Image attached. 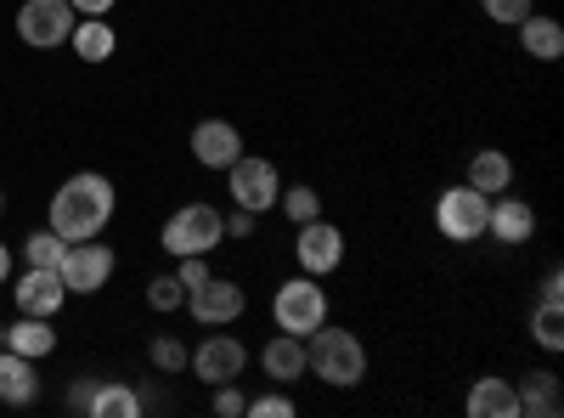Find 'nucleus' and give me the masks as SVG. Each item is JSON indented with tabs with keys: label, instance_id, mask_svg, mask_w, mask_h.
<instances>
[{
	"label": "nucleus",
	"instance_id": "9d476101",
	"mask_svg": "<svg viewBox=\"0 0 564 418\" xmlns=\"http://www.w3.org/2000/svg\"><path fill=\"white\" fill-rule=\"evenodd\" d=\"M249 306V294L231 283V277H204L198 289H186V311H193L204 329H226V322H238Z\"/></svg>",
	"mask_w": 564,
	"mask_h": 418
},
{
	"label": "nucleus",
	"instance_id": "7c9ffc66",
	"mask_svg": "<svg viewBox=\"0 0 564 418\" xmlns=\"http://www.w3.org/2000/svg\"><path fill=\"white\" fill-rule=\"evenodd\" d=\"M209 390H215V412H220V418H243V412H249V396L238 390V379L209 385Z\"/></svg>",
	"mask_w": 564,
	"mask_h": 418
},
{
	"label": "nucleus",
	"instance_id": "20e7f679",
	"mask_svg": "<svg viewBox=\"0 0 564 418\" xmlns=\"http://www.w3.org/2000/svg\"><path fill=\"white\" fill-rule=\"evenodd\" d=\"M271 322L282 334H316L322 322H327V289H322V277H289V283L276 289V300H271Z\"/></svg>",
	"mask_w": 564,
	"mask_h": 418
},
{
	"label": "nucleus",
	"instance_id": "58836bf2",
	"mask_svg": "<svg viewBox=\"0 0 564 418\" xmlns=\"http://www.w3.org/2000/svg\"><path fill=\"white\" fill-rule=\"evenodd\" d=\"M0 210H7V193H0Z\"/></svg>",
	"mask_w": 564,
	"mask_h": 418
},
{
	"label": "nucleus",
	"instance_id": "7ed1b4c3",
	"mask_svg": "<svg viewBox=\"0 0 564 418\" xmlns=\"http://www.w3.org/2000/svg\"><path fill=\"white\" fill-rule=\"evenodd\" d=\"M159 244L181 260V255H215L220 244H226V226H220V210L215 204H204V199H193V204H181L170 221H164V232H159Z\"/></svg>",
	"mask_w": 564,
	"mask_h": 418
},
{
	"label": "nucleus",
	"instance_id": "f257e3e1",
	"mask_svg": "<svg viewBox=\"0 0 564 418\" xmlns=\"http://www.w3.org/2000/svg\"><path fill=\"white\" fill-rule=\"evenodd\" d=\"M119 199H113V181L97 175V170H79L68 175L63 187L52 193V215H45V226L57 232V238L79 244V238H102V226L113 221Z\"/></svg>",
	"mask_w": 564,
	"mask_h": 418
},
{
	"label": "nucleus",
	"instance_id": "ddd939ff",
	"mask_svg": "<svg viewBox=\"0 0 564 418\" xmlns=\"http://www.w3.org/2000/svg\"><path fill=\"white\" fill-rule=\"evenodd\" d=\"M238 153H243V136H238V125H231V119H204V125H193V159H198L204 170L238 164Z\"/></svg>",
	"mask_w": 564,
	"mask_h": 418
},
{
	"label": "nucleus",
	"instance_id": "9b49d317",
	"mask_svg": "<svg viewBox=\"0 0 564 418\" xmlns=\"http://www.w3.org/2000/svg\"><path fill=\"white\" fill-rule=\"evenodd\" d=\"M186 367H193L204 385H226V379H243L249 351H243V340H231V334H209L193 356H186Z\"/></svg>",
	"mask_w": 564,
	"mask_h": 418
},
{
	"label": "nucleus",
	"instance_id": "c756f323",
	"mask_svg": "<svg viewBox=\"0 0 564 418\" xmlns=\"http://www.w3.org/2000/svg\"><path fill=\"white\" fill-rule=\"evenodd\" d=\"M148 306L153 311H175V306H186V289L175 283V277H153V283H148Z\"/></svg>",
	"mask_w": 564,
	"mask_h": 418
},
{
	"label": "nucleus",
	"instance_id": "f704fd0d",
	"mask_svg": "<svg viewBox=\"0 0 564 418\" xmlns=\"http://www.w3.org/2000/svg\"><path fill=\"white\" fill-rule=\"evenodd\" d=\"M68 7H74L79 18H108V12H113V0H68Z\"/></svg>",
	"mask_w": 564,
	"mask_h": 418
},
{
	"label": "nucleus",
	"instance_id": "f8f14e48",
	"mask_svg": "<svg viewBox=\"0 0 564 418\" xmlns=\"http://www.w3.org/2000/svg\"><path fill=\"white\" fill-rule=\"evenodd\" d=\"M12 300H18V311H23V317H57V311H63V300H68V289H63V277H57L52 266H29V271L18 277Z\"/></svg>",
	"mask_w": 564,
	"mask_h": 418
},
{
	"label": "nucleus",
	"instance_id": "cd10ccee",
	"mask_svg": "<svg viewBox=\"0 0 564 418\" xmlns=\"http://www.w3.org/2000/svg\"><path fill=\"white\" fill-rule=\"evenodd\" d=\"M480 12H486L491 23H508V29H513V23H525L536 7H531V0H480Z\"/></svg>",
	"mask_w": 564,
	"mask_h": 418
},
{
	"label": "nucleus",
	"instance_id": "a211bd4d",
	"mask_svg": "<svg viewBox=\"0 0 564 418\" xmlns=\"http://www.w3.org/2000/svg\"><path fill=\"white\" fill-rule=\"evenodd\" d=\"M468 187L475 193H486V199H497V193H508L513 187V159L502 153V148H480L475 159H468Z\"/></svg>",
	"mask_w": 564,
	"mask_h": 418
},
{
	"label": "nucleus",
	"instance_id": "c85d7f7f",
	"mask_svg": "<svg viewBox=\"0 0 564 418\" xmlns=\"http://www.w3.org/2000/svg\"><path fill=\"white\" fill-rule=\"evenodd\" d=\"M249 418H294V396L289 390H265L249 401Z\"/></svg>",
	"mask_w": 564,
	"mask_h": 418
},
{
	"label": "nucleus",
	"instance_id": "2eb2a0df",
	"mask_svg": "<svg viewBox=\"0 0 564 418\" xmlns=\"http://www.w3.org/2000/svg\"><path fill=\"white\" fill-rule=\"evenodd\" d=\"M260 367H265V379H276V385H300L305 379V340L276 329L265 340V351H260Z\"/></svg>",
	"mask_w": 564,
	"mask_h": 418
},
{
	"label": "nucleus",
	"instance_id": "f3484780",
	"mask_svg": "<svg viewBox=\"0 0 564 418\" xmlns=\"http://www.w3.org/2000/svg\"><path fill=\"white\" fill-rule=\"evenodd\" d=\"M463 407H468V418H520V396H513V385L497 379V374L468 385V401Z\"/></svg>",
	"mask_w": 564,
	"mask_h": 418
},
{
	"label": "nucleus",
	"instance_id": "b1692460",
	"mask_svg": "<svg viewBox=\"0 0 564 418\" xmlns=\"http://www.w3.org/2000/svg\"><path fill=\"white\" fill-rule=\"evenodd\" d=\"M531 340L542 351H564V300H536L531 311Z\"/></svg>",
	"mask_w": 564,
	"mask_h": 418
},
{
	"label": "nucleus",
	"instance_id": "4c0bfd02",
	"mask_svg": "<svg viewBox=\"0 0 564 418\" xmlns=\"http://www.w3.org/2000/svg\"><path fill=\"white\" fill-rule=\"evenodd\" d=\"M0 351H7V322H0Z\"/></svg>",
	"mask_w": 564,
	"mask_h": 418
},
{
	"label": "nucleus",
	"instance_id": "72a5a7b5",
	"mask_svg": "<svg viewBox=\"0 0 564 418\" xmlns=\"http://www.w3.org/2000/svg\"><path fill=\"white\" fill-rule=\"evenodd\" d=\"M542 300H564V271H558V266L542 271Z\"/></svg>",
	"mask_w": 564,
	"mask_h": 418
},
{
	"label": "nucleus",
	"instance_id": "4468645a",
	"mask_svg": "<svg viewBox=\"0 0 564 418\" xmlns=\"http://www.w3.org/2000/svg\"><path fill=\"white\" fill-rule=\"evenodd\" d=\"M486 232L497 244H508V249H520V244H531L536 238V210L525 204V199H491V215H486Z\"/></svg>",
	"mask_w": 564,
	"mask_h": 418
},
{
	"label": "nucleus",
	"instance_id": "473e14b6",
	"mask_svg": "<svg viewBox=\"0 0 564 418\" xmlns=\"http://www.w3.org/2000/svg\"><path fill=\"white\" fill-rule=\"evenodd\" d=\"M220 226H226V238H254V210H220Z\"/></svg>",
	"mask_w": 564,
	"mask_h": 418
},
{
	"label": "nucleus",
	"instance_id": "5701e85b",
	"mask_svg": "<svg viewBox=\"0 0 564 418\" xmlns=\"http://www.w3.org/2000/svg\"><path fill=\"white\" fill-rule=\"evenodd\" d=\"M85 412H90V418H135V412H141V396H135L124 379H97V385H90Z\"/></svg>",
	"mask_w": 564,
	"mask_h": 418
},
{
	"label": "nucleus",
	"instance_id": "4be33fe9",
	"mask_svg": "<svg viewBox=\"0 0 564 418\" xmlns=\"http://www.w3.org/2000/svg\"><path fill=\"white\" fill-rule=\"evenodd\" d=\"M7 351L18 356H52L57 351V329H52V317H18L12 329H7Z\"/></svg>",
	"mask_w": 564,
	"mask_h": 418
},
{
	"label": "nucleus",
	"instance_id": "1a4fd4ad",
	"mask_svg": "<svg viewBox=\"0 0 564 418\" xmlns=\"http://www.w3.org/2000/svg\"><path fill=\"white\" fill-rule=\"evenodd\" d=\"M294 260H300V271L305 277H327V271H339V260H345V232L334 226V221H305L300 226V238H294Z\"/></svg>",
	"mask_w": 564,
	"mask_h": 418
},
{
	"label": "nucleus",
	"instance_id": "6ab92c4d",
	"mask_svg": "<svg viewBox=\"0 0 564 418\" xmlns=\"http://www.w3.org/2000/svg\"><path fill=\"white\" fill-rule=\"evenodd\" d=\"M34 396H40V379H34V356L0 351V401H7V407H29Z\"/></svg>",
	"mask_w": 564,
	"mask_h": 418
},
{
	"label": "nucleus",
	"instance_id": "2f4dec72",
	"mask_svg": "<svg viewBox=\"0 0 564 418\" xmlns=\"http://www.w3.org/2000/svg\"><path fill=\"white\" fill-rule=\"evenodd\" d=\"M204 277H215V271H209V255H181V266H175V283H181V289H198Z\"/></svg>",
	"mask_w": 564,
	"mask_h": 418
},
{
	"label": "nucleus",
	"instance_id": "423d86ee",
	"mask_svg": "<svg viewBox=\"0 0 564 418\" xmlns=\"http://www.w3.org/2000/svg\"><path fill=\"white\" fill-rule=\"evenodd\" d=\"M226 193H231V204H238V210L265 215V210H276L282 175H276L271 159H260V153H238V164H226Z\"/></svg>",
	"mask_w": 564,
	"mask_h": 418
},
{
	"label": "nucleus",
	"instance_id": "a878e982",
	"mask_svg": "<svg viewBox=\"0 0 564 418\" xmlns=\"http://www.w3.org/2000/svg\"><path fill=\"white\" fill-rule=\"evenodd\" d=\"M63 249H68V238H57L52 226H40V232H29V238H23V260H29V266H52V271H57Z\"/></svg>",
	"mask_w": 564,
	"mask_h": 418
},
{
	"label": "nucleus",
	"instance_id": "412c9836",
	"mask_svg": "<svg viewBox=\"0 0 564 418\" xmlns=\"http://www.w3.org/2000/svg\"><path fill=\"white\" fill-rule=\"evenodd\" d=\"M68 45H74V57H79V63H108V57H113V45H119V34H113L108 18H79L74 34H68Z\"/></svg>",
	"mask_w": 564,
	"mask_h": 418
},
{
	"label": "nucleus",
	"instance_id": "c9c22d12",
	"mask_svg": "<svg viewBox=\"0 0 564 418\" xmlns=\"http://www.w3.org/2000/svg\"><path fill=\"white\" fill-rule=\"evenodd\" d=\"M90 385H97V379H79V385L68 390V407H79V412H85V401H90Z\"/></svg>",
	"mask_w": 564,
	"mask_h": 418
},
{
	"label": "nucleus",
	"instance_id": "e433bc0d",
	"mask_svg": "<svg viewBox=\"0 0 564 418\" xmlns=\"http://www.w3.org/2000/svg\"><path fill=\"white\" fill-rule=\"evenodd\" d=\"M7 277H12V249L0 244V283H7Z\"/></svg>",
	"mask_w": 564,
	"mask_h": 418
},
{
	"label": "nucleus",
	"instance_id": "393cba45",
	"mask_svg": "<svg viewBox=\"0 0 564 418\" xmlns=\"http://www.w3.org/2000/svg\"><path fill=\"white\" fill-rule=\"evenodd\" d=\"M276 210L289 215L294 226H305V221H316V215H322V193L300 181V187H282V193H276Z\"/></svg>",
	"mask_w": 564,
	"mask_h": 418
},
{
	"label": "nucleus",
	"instance_id": "0eeeda50",
	"mask_svg": "<svg viewBox=\"0 0 564 418\" xmlns=\"http://www.w3.org/2000/svg\"><path fill=\"white\" fill-rule=\"evenodd\" d=\"M79 12L68 0H23L18 7V40L34 45V52H52V45H68Z\"/></svg>",
	"mask_w": 564,
	"mask_h": 418
},
{
	"label": "nucleus",
	"instance_id": "f03ea898",
	"mask_svg": "<svg viewBox=\"0 0 564 418\" xmlns=\"http://www.w3.org/2000/svg\"><path fill=\"white\" fill-rule=\"evenodd\" d=\"M305 374L322 379V385H334V390H356L367 379V345L350 329L322 322L316 334H305Z\"/></svg>",
	"mask_w": 564,
	"mask_h": 418
},
{
	"label": "nucleus",
	"instance_id": "aec40b11",
	"mask_svg": "<svg viewBox=\"0 0 564 418\" xmlns=\"http://www.w3.org/2000/svg\"><path fill=\"white\" fill-rule=\"evenodd\" d=\"M513 29H520L525 57H536V63H558V57H564V29H558V18L531 12L525 23H513Z\"/></svg>",
	"mask_w": 564,
	"mask_h": 418
},
{
	"label": "nucleus",
	"instance_id": "bb28decb",
	"mask_svg": "<svg viewBox=\"0 0 564 418\" xmlns=\"http://www.w3.org/2000/svg\"><path fill=\"white\" fill-rule=\"evenodd\" d=\"M186 356H193V351H186L181 340H170V334H159V340L148 345V362L159 367V374H181V367H186Z\"/></svg>",
	"mask_w": 564,
	"mask_h": 418
},
{
	"label": "nucleus",
	"instance_id": "39448f33",
	"mask_svg": "<svg viewBox=\"0 0 564 418\" xmlns=\"http://www.w3.org/2000/svg\"><path fill=\"white\" fill-rule=\"evenodd\" d=\"M486 215H491V199L475 193L468 181H457V187H446V193L435 199V226H441L446 244H475V238H486Z\"/></svg>",
	"mask_w": 564,
	"mask_h": 418
},
{
	"label": "nucleus",
	"instance_id": "dca6fc26",
	"mask_svg": "<svg viewBox=\"0 0 564 418\" xmlns=\"http://www.w3.org/2000/svg\"><path fill=\"white\" fill-rule=\"evenodd\" d=\"M513 396H520V418H558L564 412V385L547 367L525 374V385H513Z\"/></svg>",
	"mask_w": 564,
	"mask_h": 418
},
{
	"label": "nucleus",
	"instance_id": "6e6552de",
	"mask_svg": "<svg viewBox=\"0 0 564 418\" xmlns=\"http://www.w3.org/2000/svg\"><path fill=\"white\" fill-rule=\"evenodd\" d=\"M57 277H63V289H68V294H102V289H108V277H113V249L97 244V238H79V244L63 249Z\"/></svg>",
	"mask_w": 564,
	"mask_h": 418
}]
</instances>
